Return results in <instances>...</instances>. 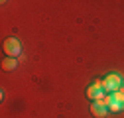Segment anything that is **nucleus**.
Returning <instances> with one entry per match:
<instances>
[{"mask_svg": "<svg viewBox=\"0 0 124 118\" xmlns=\"http://www.w3.org/2000/svg\"><path fill=\"white\" fill-rule=\"evenodd\" d=\"M102 88H104L106 95H112V93H116V91L122 88V79L116 75V73H112V75H108V77L102 81Z\"/></svg>", "mask_w": 124, "mask_h": 118, "instance_id": "f257e3e1", "label": "nucleus"}, {"mask_svg": "<svg viewBox=\"0 0 124 118\" xmlns=\"http://www.w3.org/2000/svg\"><path fill=\"white\" fill-rule=\"evenodd\" d=\"M20 51H22V45H20V41H18L16 37H8V39L4 41V53H6L8 57H14V59H16V57L20 55Z\"/></svg>", "mask_w": 124, "mask_h": 118, "instance_id": "f03ea898", "label": "nucleus"}, {"mask_svg": "<svg viewBox=\"0 0 124 118\" xmlns=\"http://www.w3.org/2000/svg\"><path fill=\"white\" fill-rule=\"evenodd\" d=\"M110 96H112V100H114V102H120V104H124V88H120V91L112 93Z\"/></svg>", "mask_w": 124, "mask_h": 118, "instance_id": "39448f33", "label": "nucleus"}, {"mask_svg": "<svg viewBox=\"0 0 124 118\" xmlns=\"http://www.w3.org/2000/svg\"><path fill=\"white\" fill-rule=\"evenodd\" d=\"M108 112H110V110H108V106L104 104V102H93V104H91V114L95 118H104Z\"/></svg>", "mask_w": 124, "mask_h": 118, "instance_id": "7ed1b4c3", "label": "nucleus"}, {"mask_svg": "<svg viewBox=\"0 0 124 118\" xmlns=\"http://www.w3.org/2000/svg\"><path fill=\"white\" fill-rule=\"evenodd\" d=\"M18 67V61L14 57H6L4 61H2V69H6V71H12V69H16Z\"/></svg>", "mask_w": 124, "mask_h": 118, "instance_id": "20e7f679", "label": "nucleus"}, {"mask_svg": "<svg viewBox=\"0 0 124 118\" xmlns=\"http://www.w3.org/2000/svg\"><path fill=\"white\" fill-rule=\"evenodd\" d=\"M122 88H124V81H122Z\"/></svg>", "mask_w": 124, "mask_h": 118, "instance_id": "0eeeda50", "label": "nucleus"}, {"mask_svg": "<svg viewBox=\"0 0 124 118\" xmlns=\"http://www.w3.org/2000/svg\"><path fill=\"white\" fill-rule=\"evenodd\" d=\"M122 108H124V104H120V102H114L112 96H110V104H108V110H110V112H120Z\"/></svg>", "mask_w": 124, "mask_h": 118, "instance_id": "423d86ee", "label": "nucleus"}]
</instances>
